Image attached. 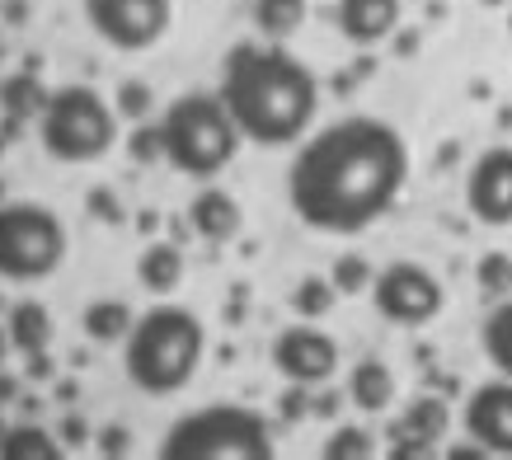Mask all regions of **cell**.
<instances>
[{"label": "cell", "mask_w": 512, "mask_h": 460, "mask_svg": "<svg viewBox=\"0 0 512 460\" xmlns=\"http://www.w3.org/2000/svg\"><path fill=\"white\" fill-rule=\"evenodd\" d=\"M409 146L390 123L353 113L301 141L287 169V202L320 235H357L400 202Z\"/></svg>", "instance_id": "1"}, {"label": "cell", "mask_w": 512, "mask_h": 460, "mask_svg": "<svg viewBox=\"0 0 512 460\" xmlns=\"http://www.w3.org/2000/svg\"><path fill=\"white\" fill-rule=\"evenodd\" d=\"M221 104L254 146H292L306 137L320 108V85L311 66L282 43H235L221 62Z\"/></svg>", "instance_id": "2"}, {"label": "cell", "mask_w": 512, "mask_h": 460, "mask_svg": "<svg viewBox=\"0 0 512 460\" xmlns=\"http://www.w3.org/2000/svg\"><path fill=\"white\" fill-rule=\"evenodd\" d=\"M207 329L184 306H151L123 338V371L141 395H179L202 367Z\"/></svg>", "instance_id": "3"}, {"label": "cell", "mask_w": 512, "mask_h": 460, "mask_svg": "<svg viewBox=\"0 0 512 460\" xmlns=\"http://www.w3.org/2000/svg\"><path fill=\"white\" fill-rule=\"evenodd\" d=\"M160 132H165V160L188 179H217L235 160L240 141H245L231 108L221 104V94H179V99H170L165 118H160Z\"/></svg>", "instance_id": "4"}, {"label": "cell", "mask_w": 512, "mask_h": 460, "mask_svg": "<svg viewBox=\"0 0 512 460\" xmlns=\"http://www.w3.org/2000/svg\"><path fill=\"white\" fill-rule=\"evenodd\" d=\"M160 460H273V437L245 404H207L165 432Z\"/></svg>", "instance_id": "5"}, {"label": "cell", "mask_w": 512, "mask_h": 460, "mask_svg": "<svg viewBox=\"0 0 512 460\" xmlns=\"http://www.w3.org/2000/svg\"><path fill=\"white\" fill-rule=\"evenodd\" d=\"M38 141L62 165H90L118 141V108L90 85H62L38 113Z\"/></svg>", "instance_id": "6"}, {"label": "cell", "mask_w": 512, "mask_h": 460, "mask_svg": "<svg viewBox=\"0 0 512 460\" xmlns=\"http://www.w3.org/2000/svg\"><path fill=\"white\" fill-rule=\"evenodd\" d=\"M66 259L62 216L43 202H5L0 207V277L5 282H43Z\"/></svg>", "instance_id": "7"}, {"label": "cell", "mask_w": 512, "mask_h": 460, "mask_svg": "<svg viewBox=\"0 0 512 460\" xmlns=\"http://www.w3.org/2000/svg\"><path fill=\"white\" fill-rule=\"evenodd\" d=\"M85 24L118 52L156 47L174 24L170 0H85Z\"/></svg>", "instance_id": "8"}, {"label": "cell", "mask_w": 512, "mask_h": 460, "mask_svg": "<svg viewBox=\"0 0 512 460\" xmlns=\"http://www.w3.org/2000/svg\"><path fill=\"white\" fill-rule=\"evenodd\" d=\"M372 306L390 324H428L442 310V282L423 263H386L372 277Z\"/></svg>", "instance_id": "9"}, {"label": "cell", "mask_w": 512, "mask_h": 460, "mask_svg": "<svg viewBox=\"0 0 512 460\" xmlns=\"http://www.w3.org/2000/svg\"><path fill=\"white\" fill-rule=\"evenodd\" d=\"M273 367L287 385H325L334 371H339V343L325 334V329H311V324H292L273 338Z\"/></svg>", "instance_id": "10"}, {"label": "cell", "mask_w": 512, "mask_h": 460, "mask_svg": "<svg viewBox=\"0 0 512 460\" xmlns=\"http://www.w3.org/2000/svg\"><path fill=\"white\" fill-rule=\"evenodd\" d=\"M466 207L484 226H512V146H489L470 165Z\"/></svg>", "instance_id": "11"}, {"label": "cell", "mask_w": 512, "mask_h": 460, "mask_svg": "<svg viewBox=\"0 0 512 460\" xmlns=\"http://www.w3.org/2000/svg\"><path fill=\"white\" fill-rule=\"evenodd\" d=\"M461 423L470 442H480L489 456H512V376L475 385L461 409Z\"/></svg>", "instance_id": "12"}, {"label": "cell", "mask_w": 512, "mask_h": 460, "mask_svg": "<svg viewBox=\"0 0 512 460\" xmlns=\"http://www.w3.org/2000/svg\"><path fill=\"white\" fill-rule=\"evenodd\" d=\"M334 19L353 47H376L400 29V0H339Z\"/></svg>", "instance_id": "13"}, {"label": "cell", "mask_w": 512, "mask_h": 460, "mask_svg": "<svg viewBox=\"0 0 512 460\" xmlns=\"http://www.w3.org/2000/svg\"><path fill=\"white\" fill-rule=\"evenodd\" d=\"M188 226H193V235H202L207 245H226V240L240 235L245 212H240V202H235L226 188H202V193H193V202H188Z\"/></svg>", "instance_id": "14"}, {"label": "cell", "mask_w": 512, "mask_h": 460, "mask_svg": "<svg viewBox=\"0 0 512 460\" xmlns=\"http://www.w3.org/2000/svg\"><path fill=\"white\" fill-rule=\"evenodd\" d=\"M348 399H353L362 414H381L390 409V399H395V376L381 357H362L353 371H348Z\"/></svg>", "instance_id": "15"}, {"label": "cell", "mask_w": 512, "mask_h": 460, "mask_svg": "<svg viewBox=\"0 0 512 460\" xmlns=\"http://www.w3.org/2000/svg\"><path fill=\"white\" fill-rule=\"evenodd\" d=\"M137 282L146 287L151 296H170L179 292V282H184V254L179 245H146L137 259Z\"/></svg>", "instance_id": "16"}, {"label": "cell", "mask_w": 512, "mask_h": 460, "mask_svg": "<svg viewBox=\"0 0 512 460\" xmlns=\"http://www.w3.org/2000/svg\"><path fill=\"white\" fill-rule=\"evenodd\" d=\"M5 334H10V348L15 353H43L47 343H52V310L43 301H19L10 310V320H5Z\"/></svg>", "instance_id": "17"}, {"label": "cell", "mask_w": 512, "mask_h": 460, "mask_svg": "<svg viewBox=\"0 0 512 460\" xmlns=\"http://www.w3.org/2000/svg\"><path fill=\"white\" fill-rule=\"evenodd\" d=\"M132 324H137V315H132V306H127V301H118V296L90 301V306H85V315H80V329H85L94 343H123V338L132 334Z\"/></svg>", "instance_id": "18"}, {"label": "cell", "mask_w": 512, "mask_h": 460, "mask_svg": "<svg viewBox=\"0 0 512 460\" xmlns=\"http://www.w3.org/2000/svg\"><path fill=\"white\" fill-rule=\"evenodd\" d=\"M52 94L43 90V80L33 76V71H19V76H5L0 80V108H5V118H19V123H29L47 108Z\"/></svg>", "instance_id": "19"}, {"label": "cell", "mask_w": 512, "mask_h": 460, "mask_svg": "<svg viewBox=\"0 0 512 460\" xmlns=\"http://www.w3.org/2000/svg\"><path fill=\"white\" fill-rule=\"evenodd\" d=\"M451 428V409L442 404L437 395H419L400 418V432L404 437H423V442H442Z\"/></svg>", "instance_id": "20"}, {"label": "cell", "mask_w": 512, "mask_h": 460, "mask_svg": "<svg viewBox=\"0 0 512 460\" xmlns=\"http://www.w3.org/2000/svg\"><path fill=\"white\" fill-rule=\"evenodd\" d=\"M306 24V0H254V29L282 43Z\"/></svg>", "instance_id": "21"}, {"label": "cell", "mask_w": 512, "mask_h": 460, "mask_svg": "<svg viewBox=\"0 0 512 460\" xmlns=\"http://www.w3.org/2000/svg\"><path fill=\"white\" fill-rule=\"evenodd\" d=\"M480 343H484V357L494 362L498 376H512V296L503 306L489 310V320L480 329Z\"/></svg>", "instance_id": "22"}, {"label": "cell", "mask_w": 512, "mask_h": 460, "mask_svg": "<svg viewBox=\"0 0 512 460\" xmlns=\"http://www.w3.org/2000/svg\"><path fill=\"white\" fill-rule=\"evenodd\" d=\"M62 456H66V446L47 428L19 423V428H10V437H5V456L0 460H62Z\"/></svg>", "instance_id": "23"}, {"label": "cell", "mask_w": 512, "mask_h": 460, "mask_svg": "<svg viewBox=\"0 0 512 460\" xmlns=\"http://www.w3.org/2000/svg\"><path fill=\"white\" fill-rule=\"evenodd\" d=\"M334 301H339V287H334V277H301L292 292V306L306 315V320H320V315H329L334 310Z\"/></svg>", "instance_id": "24"}, {"label": "cell", "mask_w": 512, "mask_h": 460, "mask_svg": "<svg viewBox=\"0 0 512 460\" xmlns=\"http://www.w3.org/2000/svg\"><path fill=\"white\" fill-rule=\"evenodd\" d=\"M320 456L325 460H367V456H376L372 432L367 428H334L329 432V442L320 446Z\"/></svg>", "instance_id": "25"}, {"label": "cell", "mask_w": 512, "mask_h": 460, "mask_svg": "<svg viewBox=\"0 0 512 460\" xmlns=\"http://www.w3.org/2000/svg\"><path fill=\"white\" fill-rule=\"evenodd\" d=\"M334 287H339V296H357V292H372V268H367V259L362 254H343L339 263H334Z\"/></svg>", "instance_id": "26"}, {"label": "cell", "mask_w": 512, "mask_h": 460, "mask_svg": "<svg viewBox=\"0 0 512 460\" xmlns=\"http://www.w3.org/2000/svg\"><path fill=\"white\" fill-rule=\"evenodd\" d=\"M127 155L137 160V165H151V160H165V132H160V123H141L137 132H132V141H127Z\"/></svg>", "instance_id": "27"}, {"label": "cell", "mask_w": 512, "mask_h": 460, "mask_svg": "<svg viewBox=\"0 0 512 460\" xmlns=\"http://www.w3.org/2000/svg\"><path fill=\"white\" fill-rule=\"evenodd\" d=\"M151 104H156V94L146 90L141 80H127V85H118V118H132V123H141V118L151 113Z\"/></svg>", "instance_id": "28"}, {"label": "cell", "mask_w": 512, "mask_h": 460, "mask_svg": "<svg viewBox=\"0 0 512 460\" xmlns=\"http://www.w3.org/2000/svg\"><path fill=\"white\" fill-rule=\"evenodd\" d=\"M480 287H484V292H494V296L512 292V263H508V254H484Z\"/></svg>", "instance_id": "29"}, {"label": "cell", "mask_w": 512, "mask_h": 460, "mask_svg": "<svg viewBox=\"0 0 512 460\" xmlns=\"http://www.w3.org/2000/svg\"><path fill=\"white\" fill-rule=\"evenodd\" d=\"M127 446H132V432L127 428H104L99 432V451H104V456H127Z\"/></svg>", "instance_id": "30"}, {"label": "cell", "mask_w": 512, "mask_h": 460, "mask_svg": "<svg viewBox=\"0 0 512 460\" xmlns=\"http://www.w3.org/2000/svg\"><path fill=\"white\" fill-rule=\"evenodd\" d=\"M390 456H395V460H409V456L428 460V456H433V442H423V437H404V432H400V442L390 446Z\"/></svg>", "instance_id": "31"}, {"label": "cell", "mask_w": 512, "mask_h": 460, "mask_svg": "<svg viewBox=\"0 0 512 460\" xmlns=\"http://www.w3.org/2000/svg\"><path fill=\"white\" fill-rule=\"evenodd\" d=\"M90 212L99 216V221H109V226H113V221H123V207H118L104 188H94V193H90Z\"/></svg>", "instance_id": "32"}, {"label": "cell", "mask_w": 512, "mask_h": 460, "mask_svg": "<svg viewBox=\"0 0 512 460\" xmlns=\"http://www.w3.org/2000/svg\"><path fill=\"white\" fill-rule=\"evenodd\" d=\"M306 390H311V385H292V390L282 395V418H287V423H296V418L306 414Z\"/></svg>", "instance_id": "33"}, {"label": "cell", "mask_w": 512, "mask_h": 460, "mask_svg": "<svg viewBox=\"0 0 512 460\" xmlns=\"http://www.w3.org/2000/svg\"><path fill=\"white\" fill-rule=\"evenodd\" d=\"M62 442H66V446L90 442V428H85V418H80V414H66V418H62Z\"/></svg>", "instance_id": "34"}, {"label": "cell", "mask_w": 512, "mask_h": 460, "mask_svg": "<svg viewBox=\"0 0 512 460\" xmlns=\"http://www.w3.org/2000/svg\"><path fill=\"white\" fill-rule=\"evenodd\" d=\"M24 376H29V381H47V376H52V357H47V348H43V353H29Z\"/></svg>", "instance_id": "35"}, {"label": "cell", "mask_w": 512, "mask_h": 460, "mask_svg": "<svg viewBox=\"0 0 512 460\" xmlns=\"http://www.w3.org/2000/svg\"><path fill=\"white\" fill-rule=\"evenodd\" d=\"M447 456H451V460H475V456H489V451H484V446L475 442V446H451Z\"/></svg>", "instance_id": "36"}, {"label": "cell", "mask_w": 512, "mask_h": 460, "mask_svg": "<svg viewBox=\"0 0 512 460\" xmlns=\"http://www.w3.org/2000/svg\"><path fill=\"white\" fill-rule=\"evenodd\" d=\"M10 395H15V381H10V376L0 371V399H10Z\"/></svg>", "instance_id": "37"}, {"label": "cell", "mask_w": 512, "mask_h": 460, "mask_svg": "<svg viewBox=\"0 0 512 460\" xmlns=\"http://www.w3.org/2000/svg\"><path fill=\"white\" fill-rule=\"evenodd\" d=\"M5 348H10V334L0 329V367H5Z\"/></svg>", "instance_id": "38"}, {"label": "cell", "mask_w": 512, "mask_h": 460, "mask_svg": "<svg viewBox=\"0 0 512 460\" xmlns=\"http://www.w3.org/2000/svg\"><path fill=\"white\" fill-rule=\"evenodd\" d=\"M5 437H10V428H5V418H0V456H5Z\"/></svg>", "instance_id": "39"}, {"label": "cell", "mask_w": 512, "mask_h": 460, "mask_svg": "<svg viewBox=\"0 0 512 460\" xmlns=\"http://www.w3.org/2000/svg\"><path fill=\"white\" fill-rule=\"evenodd\" d=\"M480 5H508V0H480Z\"/></svg>", "instance_id": "40"}]
</instances>
